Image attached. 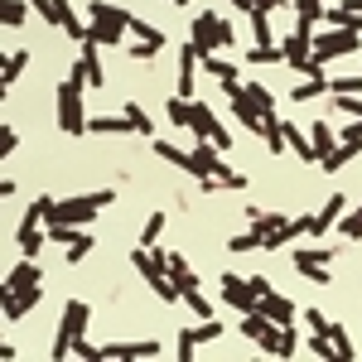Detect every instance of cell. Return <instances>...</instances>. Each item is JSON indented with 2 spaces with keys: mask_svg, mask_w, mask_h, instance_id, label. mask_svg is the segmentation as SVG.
I'll use <instances>...</instances> for the list:
<instances>
[{
  "mask_svg": "<svg viewBox=\"0 0 362 362\" xmlns=\"http://www.w3.org/2000/svg\"><path fill=\"white\" fill-rule=\"evenodd\" d=\"M92 247H97V237H92V232H83V237H78V242L68 247V266H78L83 256H92Z\"/></svg>",
  "mask_w": 362,
  "mask_h": 362,
  "instance_id": "obj_40",
  "label": "cell"
},
{
  "mask_svg": "<svg viewBox=\"0 0 362 362\" xmlns=\"http://www.w3.org/2000/svg\"><path fill=\"white\" fill-rule=\"evenodd\" d=\"M189 131H194L198 140H213L218 150H227V145H232V136L223 131V121H218V116L208 112L203 102H189Z\"/></svg>",
  "mask_w": 362,
  "mask_h": 362,
  "instance_id": "obj_5",
  "label": "cell"
},
{
  "mask_svg": "<svg viewBox=\"0 0 362 362\" xmlns=\"http://www.w3.org/2000/svg\"><path fill=\"white\" fill-rule=\"evenodd\" d=\"M256 309H261V314H266L271 324H280V329H290V324H295V305H290L285 295H276V290H266Z\"/></svg>",
  "mask_w": 362,
  "mask_h": 362,
  "instance_id": "obj_13",
  "label": "cell"
},
{
  "mask_svg": "<svg viewBox=\"0 0 362 362\" xmlns=\"http://www.w3.org/2000/svg\"><path fill=\"white\" fill-rule=\"evenodd\" d=\"M358 150H362V145H348V140H338V145L329 150V155H324V160H319V165H324V174H338V169L348 165V160H353Z\"/></svg>",
  "mask_w": 362,
  "mask_h": 362,
  "instance_id": "obj_22",
  "label": "cell"
},
{
  "mask_svg": "<svg viewBox=\"0 0 362 362\" xmlns=\"http://www.w3.org/2000/svg\"><path fill=\"white\" fill-rule=\"evenodd\" d=\"M338 140H348V145H362V121H348V126H343V136Z\"/></svg>",
  "mask_w": 362,
  "mask_h": 362,
  "instance_id": "obj_51",
  "label": "cell"
},
{
  "mask_svg": "<svg viewBox=\"0 0 362 362\" xmlns=\"http://www.w3.org/2000/svg\"><path fill=\"white\" fill-rule=\"evenodd\" d=\"M29 68V54L25 49H15V54H5V63H0V87H15V78Z\"/></svg>",
  "mask_w": 362,
  "mask_h": 362,
  "instance_id": "obj_21",
  "label": "cell"
},
{
  "mask_svg": "<svg viewBox=\"0 0 362 362\" xmlns=\"http://www.w3.org/2000/svg\"><path fill=\"white\" fill-rule=\"evenodd\" d=\"M29 5H34L54 29H68V20H73V5H68V0H29Z\"/></svg>",
  "mask_w": 362,
  "mask_h": 362,
  "instance_id": "obj_17",
  "label": "cell"
},
{
  "mask_svg": "<svg viewBox=\"0 0 362 362\" xmlns=\"http://www.w3.org/2000/svg\"><path fill=\"white\" fill-rule=\"evenodd\" d=\"M295 5V15H300V29H314L324 20V0H290Z\"/></svg>",
  "mask_w": 362,
  "mask_h": 362,
  "instance_id": "obj_25",
  "label": "cell"
},
{
  "mask_svg": "<svg viewBox=\"0 0 362 362\" xmlns=\"http://www.w3.org/2000/svg\"><path fill=\"white\" fill-rule=\"evenodd\" d=\"M338 232H348L353 242H362V208H353V213H343V218H338Z\"/></svg>",
  "mask_w": 362,
  "mask_h": 362,
  "instance_id": "obj_42",
  "label": "cell"
},
{
  "mask_svg": "<svg viewBox=\"0 0 362 362\" xmlns=\"http://www.w3.org/2000/svg\"><path fill=\"white\" fill-rule=\"evenodd\" d=\"M169 276L179 280V290H189V285H198V276L189 271V261H184V256H169Z\"/></svg>",
  "mask_w": 362,
  "mask_h": 362,
  "instance_id": "obj_36",
  "label": "cell"
},
{
  "mask_svg": "<svg viewBox=\"0 0 362 362\" xmlns=\"http://www.w3.org/2000/svg\"><path fill=\"white\" fill-rule=\"evenodd\" d=\"M338 218H343V194H334L329 203H324V213H314V218H309V232H314V237H324Z\"/></svg>",
  "mask_w": 362,
  "mask_h": 362,
  "instance_id": "obj_18",
  "label": "cell"
},
{
  "mask_svg": "<svg viewBox=\"0 0 362 362\" xmlns=\"http://www.w3.org/2000/svg\"><path fill=\"white\" fill-rule=\"evenodd\" d=\"M73 353H78V358H87V362H97V358H102V348H92L87 338H78V343H73Z\"/></svg>",
  "mask_w": 362,
  "mask_h": 362,
  "instance_id": "obj_50",
  "label": "cell"
},
{
  "mask_svg": "<svg viewBox=\"0 0 362 362\" xmlns=\"http://www.w3.org/2000/svg\"><path fill=\"white\" fill-rule=\"evenodd\" d=\"M194 83H198V54H194V44H184V49H179V87H174V92H179L184 102H194Z\"/></svg>",
  "mask_w": 362,
  "mask_h": 362,
  "instance_id": "obj_12",
  "label": "cell"
},
{
  "mask_svg": "<svg viewBox=\"0 0 362 362\" xmlns=\"http://www.w3.org/2000/svg\"><path fill=\"white\" fill-rule=\"evenodd\" d=\"M261 136L271 145V155H285V121L276 112H266V126H261Z\"/></svg>",
  "mask_w": 362,
  "mask_h": 362,
  "instance_id": "obj_23",
  "label": "cell"
},
{
  "mask_svg": "<svg viewBox=\"0 0 362 362\" xmlns=\"http://www.w3.org/2000/svg\"><path fill=\"white\" fill-rule=\"evenodd\" d=\"M155 155L165 160V165H179V169H189V150H179V145H169V140L155 136Z\"/></svg>",
  "mask_w": 362,
  "mask_h": 362,
  "instance_id": "obj_30",
  "label": "cell"
},
{
  "mask_svg": "<svg viewBox=\"0 0 362 362\" xmlns=\"http://www.w3.org/2000/svg\"><path fill=\"white\" fill-rule=\"evenodd\" d=\"M309 145H314V155L324 160V155H329V150L338 145V136L329 131V126H324V121H314V131H309Z\"/></svg>",
  "mask_w": 362,
  "mask_h": 362,
  "instance_id": "obj_28",
  "label": "cell"
},
{
  "mask_svg": "<svg viewBox=\"0 0 362 362\" xmlns=\"http://www.w3.org/2000/svg\"><path fill=\"white\" fill-rule=\"evenodd\" d=\"M160 232H165V213H150V218H145V232H140V242H145V247H155V242H160Z\"/></svg>",
  "mask_w": 362,
  "mask_h": 362,
  "instance_id": "obj_41",
  "label": "cell"
},
{
  "mask_svg": "<svg viewBox=\"0 0 362 362\" xmlns=\"http://www.w3.org/2000/svg\"><path fill=\"white\" fill-rule=\"evenodd\" d=\"M285 145L295 150V160H305V165H319V155H314V145H309V136L300 131V126H290V121H285Z\"/></svg>",
  "mask_w": 362,
  "mask_h": 362,
  "instance_id": "obj_19",
  "label": "cell"
},
{
  "mask_svg": "<svg viewBox=\"0 0 362 362\" xmlns=\"http://www.w3.org/2000/svg\"><path fill=\"white\" fill-rule=\"evenodd\" d=\"M256 348L271 353V358H295L300 353V338L290 334V329H280V324H266V334L256 338Z\"/></svg>",
  "mask_w": 362,
  "mask_h": 362,
  "instance_id": "obj_9",
  "label": "cell"
},
{
  "mask_svg": "<svg viewBox=\"0 0 362 362\" xmlns=\"http://www.w3.org/2000/svg\"><path fill=\"white\" fill-rule=\"evenodd\" d=\"M324 5H329V0H324Z\"/></svg>",
  "mask_w": 362,
  "mask_h": 362,
  "instance_id": "obj_55",
  "label": "cell"
},
{
  "mask_svg": "<svg viewBox=\"0 0 362 362\" xmlns=\"http://www.w3.org/2000/svg\"><path fill=\"white\" fill-rule=\"evenodd\" d=\"M87 39H92L97 49H107V44H121V39H126V29L107 25V20H92V25H87Z\"/></svg>",
  "mask_w": 362,
  "mask_h": 362,
  "instance_id": "obj_20",
  "label": "cell"
},
{
  "mask_svg": "<svg viewBox=\"0 0 362 362\" xmlns=\"http://www.w3.org/2000/svg\"><path fill=\"white\" fill-rule=\"evenodd\" d=\"M189 174H194V179H208V174L223 179V174H232V169H227L223 150H218L213 140H198V150H189Z\"/></svg>",
  "mask_w": 362,
  "mask_h": 362,
  "instance_id": "obj_7",
  "label": "cell"
},
{
  "mask_svg": "<svg viewBox=\"0 0 362 362\" xmlns=\"http://www.w3.org/2000/svg\"><path fill=\"white\" fill-rule=\"evenodd\" d=\"M305 348L314 353V358H334V338H329V334H314V338L305 343Z\"/></svg>",
  "mask_w": 362,
  "mask_h": 362,
  "instance_id": "obj_44",
  "label": "cell"
},
{
  "mask_svg": "<svg viewBox=\"0 0 362 362\" xmlns=\"http://www.w3.org/2000/svg\"><path fill=\"white\" fill-rule=\"evenodd\" d=\"M232 10H242V15H251V10H256V0H232Z\"/></svg>",
  "mask_w": 362,
  "mask_h": 362,
  "instance_id": "obj_53",
  "label": "cell"
},
{
  "mask_svg": "<svg viewBox=\"0 0 362 362\" xmlns=\"http://www.w3.org/2000/svg\"><path fill=\"white\" fill-rule=\"evenodd\" d=\"M329 92H334V97H358L362 92V73H353V78H329Z\"/></svg>",
  "mask_w": 362,
  "mask_h": 362,
  "instance_id": "obj_37",
  "label": "cell"
},
{
  "mask_svg": "<svg viewBox=\"0 0 362 362\" xmlns=\"http://www.w3.org/2000/svg\"><path fill=\"white\" fill-rule=\"evenodd\" d=\"M295 261H314V266H329V261H334V251H329V247H309V251H295Z\"/></svg>",
  "mask_w": 362,
  "mask_h": 362,
  "instance_id": "obj_46",
  "label": "cell"
},
{
  "mask_svg": "<svg viewBox=\"0 0 362 362\" xmlns=\"http://www.w3.org/2000/svg\"><path fill=\"white\" fill-rule=\"evenodd\" d=\"M247 97L256 102V107H261V112H276V102H271V92H266L261 83H247Z\"/></svg>",
  "mask_w": 362,
  "mask_h": 362,
  "instance_id": "obj_45",
  "label": "cell"
},
{
  "mask_svg": "<svg viewBox=\"0 0 362 362\" xmlns=\"http://www.w3.org/2000/svg\"><path fill=\"white\" fill-rule=\"evenodd\" d=\"M305 319H309V329H314V334H329V319H324V309H305Z\"/></svg>",
  "mask_w": 362,
  "mask_h": 362,
  "instance_id": "obj_49",
  "label": "cell"
},
{
  "mask_svg": "<svg viewBox=\"0 0 362 362\" xmlns=\"http://www.w3.org/2000/svg\"><path fill=\"white\" fill-rule=\"evenodd\" d=\"M15 145H20L15 126H0V160H5V155H15Z\"/></svg>",
  "mask_w": 362,
  "mask_h": 362,
  "instance_id": "obj_48",
  "label": "cell"
},
{
  "mask_svg": "<svg viewBox=\"0 0 362 362\" xmlns=\"http://www.w3.org/2000/svg\"><path fill=\"white\" fill-rule=\"evenodd\" d=\"M189 34H194L189 44H194V54H198V58L218 54V49H227V44L237 39V34H232V25H227V20H218L213 10H203V15H194V25H189Z\"/></svg>",
  "mask_w": 362,
  "mask_h": 362,
  "instance_id": "obj_2",
  "label": "cell"
},
{
  "mask_svg": "<svg viewBox=\"0 0 362 362\" xmlns=\"http://www.w3.org/2000/svg\"><path fill=\"white\" fill-rule=\"evenodd\" d=\"M54 102H58V126H63L68 136H83V131H87V112H83V83H78V78L58 83V87H54Z\"/></svg>",
  "mask_w": 362,
  "mask_h": 362,
  "instance_id": "obj_3",
  "label": "cell"
},
{
  "mask_svg": "<svg viewBox=\"0 0 362 362\" xmlns=\"http://www.w3.org/2000/svg\"><path fill=\"white\" fill-rule=\"evenodd\" d=\"M25 15H29L25 0H0V25H5V29H20V25H25Z\"/></svg>",
  "mask_w": 362,
  "mask_h": 362,
  "instance_id": "obj_26",
  "label": "cell"
},
{
  "mask_svg": "<svg viewBox=\"0 0 362 362\" xmlns=\"http://www.w3.org/2000/svg\"><path fill=\"white\" fill-rule=\"evenodd\" d=\"M251 39H256V44H271V39H276V34H271V15H266V10H251Z\"/></svg>",
  "mask_w": 362,
  "mask_h": 362,
  "instance_id": "obj_34",
  "label": "cell"
},
{
  "mask_svg": "<svg viewBox=\"0 0 362 362\" xmlns=\"http://www.w3.org/2000/svg\"><path fill=\"white\" fill-rule=\"evenodd\" d=\"M87 131L92 136H131L136 126H131V116L121 112V116H87Z\"/></svg>",
  "mask_w": 362,
  "mask_h": 362,
  "instance_id": "obj_16",
  "label": "cell"
},
{
  "mask_svg": "<svg viewBox=\"0 0 362 362\" xmlns=\"http://www.w3.org/2000/svg\"><path fill=\"white\" fill-rule=\"evenodd\" d=\"M295 271H300L305 280H314V285H329V271H324V266H314V261H295Z\"/></svg>",
  "mask_w": 362,
  "mask_h": 362,
  "instance_id": "obj_43",
  "label": "cell"
},
{
  "mask_svg": "<svg viewBox=\"0 0 362 362\" xmlns=\"http://www.w3.org/2000/svg\"><path fill=\"white\" fill-rule=\"evenodd\" d=\"M165 44H169L165 34H155V39H140V44H131V58H155L160 49H165Z\"/></svg>",
  "mask_w": 362,
  "mask_h": 362,
  "instance_id": "obj_39",
  "label": "cell"
},
{
  "mask_svg": "<svg viewBox=\"0 0 362 362\" xmlns=\"http://www.w3.org/2000/svg\"><path fill=\"white\" fill-rule=\"evenodd\" d=\"M334 102H338V112H343V116L362 121V97H334Z\"/></svg>",
  "mask_w": 362,
  "mask_h": 362,
  "instance_id": "obj_47",
  "label": "cell"
},
{
  "mask_svg": "<svg viewBox=\"0 0 362 362\" xmlns=\"http://www.w3.org/2000/svg\"><path fill=\"white\" fill-rule=\"evenodd\" d=\"M87 319H92V309H87L83 300H68V305H63V324H58V334H54V362L73 353V343L83 338Z\"/></svg>",
  "mask_w": 362,
  "mask_h": 362,
  "instance_id": "obj_4",
  "label": "cell"
},
{
  "mask_svg": "<svg viewBox=\"0 0 362 362\" xmlns=\"http://www.w3.org/2000/svg\"><path fill=\"white\" fill-rule=\"evenodd\" d=\"M39 305V290H25V295H15V290H5V300H0V314L15 324V319H25L29 309Z\"/></svg>",
  "mask_w": 362,
  "mask_h": 362,
  "instance_id": "obj_15",
  "label": "cell"
},
{
  "mask_svg": "<svg viewBox=\"0 0 362 362\" xmlns=\"http://www.w3.org/2000/svg\"><path fill=\"white\" fill-rule=\"evenodd\" d=\"M44 237H49L54 247H73V242L83 237V227H73V223H44Z\"/></svg>",
  "mask_w": 362,
  "mask_h": 362,
  "instance_id": "obj_24",
  "label": "cell"
},
{
  "mask_svg": "<svg viewBox=\"0 0 362 362\" xmlns=\"http://www.w3.org/2000/svg\"><path fill=\"white\" fill-rule=\"evenodd\" d=\"M5 290H15V295H25V290H39V266H34V256H25L10 276H5Z\"/></svg>",
  "mask_w": 362,
  "mask_h": 362,
  "instance_id": "obj_14",
  "label": "cell"
},
{
  "mask_svg": "<svg viewBox=\"0 0 362 362\" xmlns=\"http://www.w3.org/2000/svg\"><path fill=\"white\" fill-rule=\"evenodd\" d=\"M324 92H329V78H309V83H300L290 97H295V102H314V97H324Z\"/></svg>",
  "mask_w": 362,
  "mask_h": 362,
  "instance_id": "obj_33",
  "label": "cell"
},
{
  "mask_svg": "<svg viewBox=\"0 0 362 362\" xmlns=\"http://www.w3.org/2000/svg\"><path fill=\"white\" fill-rule=\"evenodd\" d=\"M73 78H78L83 87H102V83H107V73H102V58H97V44H92V39H83V58H78Z\"/></svg>",
  "mask_w": 362,
  "mask_h": 362,
  "instance_id": "obj_11",
  "label": "cell"
},
{
  "mask_svg": "<svg viewBox=\"0 0 362 362\" xmlns=\"http://www.w3.org/2000/svg\"><path fill=\"white\" fill-rule=\"evenodd\" d=\"M362 49V34H353V29H329L324 39H314V58L319 63H329V58H348Z\"/></svg>",
  "mask_w": 362,
  "mask_h": 362,
  "instance_id": "obj_6",
  "label": "cell"
},
{
  "mask_svg": "<svg viewBox=\"0 0 362 362\" xmlns=\"http://www.w3.org/2000/svg\"><path fill=\"white\" fill-rule=\"evenodd\" d=\"M150 290H155L165 305H179V300H184V290H179V280H174V276H155V280H150Z\"/></svg>",
  "mask_w": 362,
  "mask_h": 362,
  "instance_id": "obj_29",
  "label": "cell"
},
{
  "mask_svg": "<svg viewBox=\"0 0 362 362\" xmlns=\"http://www.w3.org/2000/svg\"><path fill=\"white\" fill-rule=\"evenodd\" d=\"M280 54H285V68H300V73H305L309 54H314V29H295V34H285V39H280Z\"/></svg>",
  "mask_w": 362,
  "mask_h": 362,
  "instance_id": "obj_8",
  "label": "cell"
},
{
  "mask_svg": "<svg viewBox=\"0 0 362 362\" xmlns=\"http://www.w3.org/2000/svg\"><path fill=\"white\" fill-rule=\"evenodd\" d=\"M223 300H227V305H232V309H242V314H251V309L261 305V295L251 290V280L232 276V271H227V276H223Z\"/></svg>",
  "mask_w": 362,
  "mask_h": 362,
  "instance_id": "obj_10",
  "label": "cell"
},
{
  "mask_svg": "<svg viewBox=\"0 0 362 362\" xmlns=\"http://www.w3.org/2000/svg\"><path fill=\"white\" fill-rule=\"evenodd\" d=\"M261 247V227L251 223L247 232H237V237H232V242H227V251H256Z\"/></svg>",
  "mask_w": 362,
  "mask_h": 362,
  "instance_id": "obj_35",
  "label": "cell"
},
{
  "mask_svg": "<svg viewBox=\"0 0 362 362\" xmlns=\"http://www.w3.org/2000/svg\"><path fill=\"white\" fill-rule=\"evenodd\" d=\"M165 116H169V126H189V102L174 92V97H165Z\"/></svg>",
  "mask_w": 362,
  "mask_h": 362,
  "instance_id": "obj_32",
  "label": "cell"
},
{
  "mask_svg": "<svg viewBox=\"0 0 362 362\" xmlns=\"http://www.w3.org/2000/svg\"><path fill=\"white\" fill-rule=\"evenodd\" d=\"M280 5H290V0H256V10H266V15H271V10H280Z\"/></svg>",
  "mask_w": 362,
  "mask_h": 362,
  "instance_id": "obj_52",
  "label": "cell"
},
{
  "mask_svg": "<svg viewBox=\"0 0 362 362\" xmlns=\"http://www.w3.org/2000/svg\"><path fill=\"white\" fill-rule=\"evenodd\" d=\"M112 189H97V194H83V198H44V223H73V227H87L107 203H112Z\"/></svg>",
  "mask_w": 362,
  "mask_h": 362,
  "instance_id": "obj_1",
  "label": "cell"
},
{
  "mask_svg": "<svg viewBox=\"0 0 362 362\" xmlns=\"http://www.w3.org/2000/svg\"><path fill=\"white\" fill-rule=\"evenodd\" d=\"M198 63H203V73H208V78H218V83H232V78H237V68H232L227 58H218V54L198 58Z\"/></svg>",
  "mask_w": 362,
  "mask_h": 362,
  "instance_id": "obj_27",
  "label": "cell"
},
{
  "mask_svg": "<svg viewBox=\"0 0 362 362\" xmlns=\"http://www.w3.org/2000/svg\"><path fill=\"white\" fill-rule=\"evenodd\" d=\"M174 5H194V0H174Z\"/></svg>",
  "mask_w": 362,
  "mask_h": 362,
  "instance_id": "obj_54",
  "label": "cell"
},
{
  "mask_svg": "<svg viewBox=\"0 0 362 362\" xmlns=\"http://www.w3.org/2000/svg\"><path fill=\"white\" fill-rule=\"evenodd\" d=\"M126 116H131V126H136V136H150V140H155V121H150V116L140 112L136 102H126Z\"/></svg>",
  "mask_w": 362,
  "mask_h": 362,
  "instance_id": "obj_38",
  "label": "cell"
},
{
  "mask_svg": "<svg viewBox=\"0 0 362 362\" xmlns=\"http://www.w3.org/2000/svg\"><path fill=\"white\" fill-rule=\"evenodd\" d=\"M184 338H194V343H218V338H223V324H218V319H203L198 329H184Z\"/></svg>",
  "mask_w": 362,
  "mask_h": 362,
  "instance_id": "obj_31",
  "label": "cell"
}]
</instances>
